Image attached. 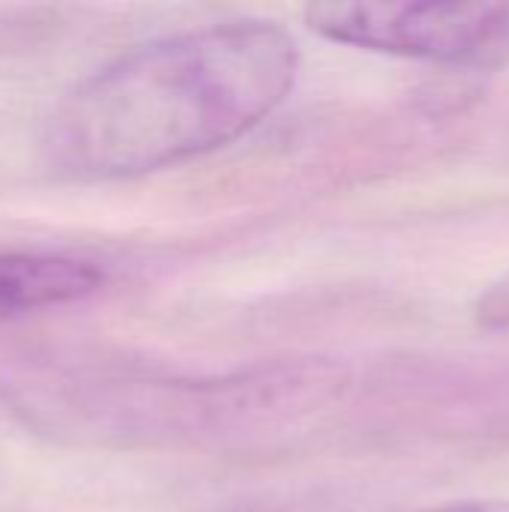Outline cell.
Instances as JSON below:
<instances>
[{"instance_id": "1", "label": "cell", "mask_w": 509, "mask_h": 512, "mask_svg": "<svg viewBox=\"0 0 509 512\" xmlns=\"http://www.w3.org/2000/svg\"><path fill=\"white\" fill-rule=\"evenodd\" d=\"M297 69L294 36L264 18L141 42L57 102L45 156L75 180H129L207 156L261 126Z\"/></svg>"}, {"instance_id": "2", "label": "cell", "mask_w": 509, "mask_h": 512, "mask_svg": "<svg viewBox=\"0 0 509 512\" xmlns=\"http://www.w3.org/2000/svg\"><path fill=\"white\" fill-rule=\"evenodd\" d=\"M318 36L378 54L495 69L509 60V3H312Z\"/></svg>"}, {"instance_id": "3", "label": "cell", "mask_w": 509, "mask_h": 512, "mask_svg": "<svg viewBox=\"0 0 509 512\" xmlns=\"http://www.w3.org/2000/svg\"><path fill=\"white\" fill-rule=\"evenodd\" d=\"M102 279V270L78 255L0 252V324L84 300Z\"/></svg>"}, {"instance_id": "4", "label": "cell", "mask_w": 509, "mask_h": 512, "mask_svg": "<svg viewBox=\"0 0 509 512\" xmlns=\"http://www.w3.org/2000/svg\"><path fill=\"white\" fill-rule=\"evenodd\" d=\"M420 512H509V501H456Z\"/></svg>"}]
</instances>
